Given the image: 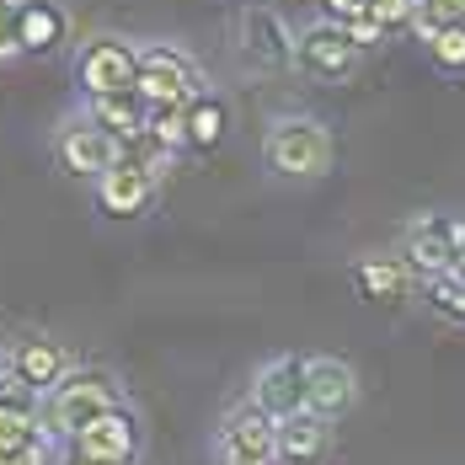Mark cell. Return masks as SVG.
<instances>
[{"label": "cell", "mask_w": 465, "mask_h": 465, "mask_svg": "<svg viewBox=\"0 0 465 465\" xmlns=\"http://www.w3.org/2000/svg\"><path fill=\"white\" fill-rule=\"evenodd\" d=\"M0 385H5V348H0Z\"/></svg>", "instance_id": "f1b7e54d"}, {"label": "cell", "mask_w": 465, "mask_h": 465, "mask_svg": "<svg viewBox=\"0 0 465 465\" xmlns=\"http://www.w3.org/2000/svg\"><path fill=\"white\" fill-rule=\"evenodd\" d=\"M401 262L418 279L455 273V214H418L401 231Z\"/></svg>", "instance_id": "4fadbf2b"}, {"label": "cell", "mask_w": 465, "mask_h": 465, "mask_svg": "<svg viewBox=\"0 0 465 465\" xmlns=\"http://www.w3.org/2000/svg\"><path fill=\"white\" fill-rule=\"evenodd\" d=\"M172 161H177V155H166L161 144H150L144 134L134 144H124V161L107 166L92 183L96 209L113 214V220H140L144 209L161 198V177L172 172Z\"/></svg>", "instance_id": "3957f363"}, {"label": "cell", "mask_w": 465, "mask_h": 465, "mask_svg": "<svg viewBox=\"0 0 465 465\" xmlns=\"http://www.w3.org/2000/svg\"><path fill=\"white\" fill-rule=\"evenodd\" d=\"M64 465H134V460H102V455H75V450H64Z\"/></svg>", "instance_id": "83f0119b"}, {"label": "cell", "mask_w": 465, "mask_h": 465, "mask_svg": "<svg viewBox=\"0 0 465 465\" xmlns=\"http://www.w3.org/2000/svg\"><path fill=\"white\" fill-rule=\"evenodd\" d=\"M16 33H22V54H59L70 44V11L64 0H16Z\"/></svg>", "instance_id": "9a60e30c"}, {"label": "cell", "mask_w": 465, "mask_h": 465, "mask_svg": "<svg viewBox=\"0 0 465 465\" xmlns=\"http://www.w3.org/2000/svg\"><path fill=\"white\" fill-rule=\"evenodd\" d=\"M214 465H279V418L257 401H235L214 428Z\"/></svg>", "instance_id": "52a82bcc"}, {"label": "cell", "mask_w": 465, "mask_h": 465, "mask_svg": "<svg viewBox=\"0 0 465 465\" xmlns=\"http://www.w3.org/2000/svg\"><path fill=\"white\" fill-rule=\"evenodd\" d=\"M33 433H44V422H38V396L16 391V385L5 380V385H0V450H5V444H22V439H33Z\"/></svg>", "instance_id": "44dd1931"}, {"label": "cell", "mask_w": 465, "mask_h": 465, "mask_svg": "<svg viewBox=\"0 0 465 465\" xmlns=\"http://www.w3.org/2000/svg\"><path fill=\"white\" fill-rule=\"evenodd\" d=\"M353 283H359V294H364V300L396 305V300H407V294H412V268H407L401 257H364V262L353 268Z\"/></svg>", "instance_id": "ac0fdd59"}, {"label": "cell", "mask_w": 465, "mask_h": 465, "mask_svg": "<svg viewBox=\"0 0 465 465\" xmlns=\"http://www.w3.org/2000/svg\"><path fill=\"white\" fill-rule=\"evenodd\" d=\"M322 5L326 22H337V27H359L364 16H374V0H316Z\"/></svg>", "instance_id": "484cf974"}, {"label": "cell", "mask_w": 465, "mask_h": 465, "mask_svg": "<svg viewBox=\"0 0 465 465\" xmlns=\"http://www.w3.org/2000/svg\"><path fill=\"white\" fill-rule=\"evenodd\" d=\"M422 0H374V16L396 33V27H412V16H418Z\"/></svg>", "instance_id": "4316f807"}, {"label": "cell", "mask_w": 465, "mask_h": 465, "mask_svg": "<svg viewBox=\"0 0 465 465\" xmlns=\"http://www.w3.org/2000/svg\"><path fill=\"white\" fill-rule=\"evenodd\" d=\"M81 113L92 118L96 129H107L118 144H134L144 134V113L150 102L140 92H113V96H81Z\"/></svg>", "instance_id": "2e32d148"}, {"label": "cell", "mask_w": 465, "mask_h": 465, "mask_svg": "<svg viewBox=\"0 0 465 465\" xmlns=\"http://www.w3.org/2000/svg\"><path fill=\"white\" fill-rule=\"evenodd\" d=\"M418 283L439 316H450V322L465 326V273H439V279H418Z\"/></svg>", "instance_id": "603a6c76"}, {"label": "cell", "mask_w": 465, "mask_h": 465, "mask_svg": "<svg viewBox=\"0 0 465 465\" xmlns=\"http://www.w3.org/2000/svg\"><path fill=\"white\" fill-rule=\"evenodd\" d=\"M70 70H75L81 96L134 92V81H140V44L118 38V33H96V38H86V44L75 48Z\"/></svg>", "instance_id": "5b68a950"}, {"label": "cell", "mask_w": 465, "mask_h": 465, "mask_svg": "<svg viewBox=\"0 0 465 465\" xmlns=\"http://www.w3.org/2000/svg\"><path fill=\"white\" fill-rule=\"evenodd\" d=\"M246 401H257L268 418H294V412H305V359L300 353H273V359H262L257 370H252V391H246Z\"/></svg>", "instance_id": "7c38bea8"}, {"label": "cell", "mask_w": 465, "mask_h": 465, "mask_svg": "<svg viewBox=\"0 0 465 465\" xmlns=\"http://www.w3.org/2000/svg\"><path fill=\"white\" fill-rule=\"evenodd\" d=\"M54 161H59V172H70L81 183H96L107 166L124 161V144L113 140L107 129H96L81 107H70L59 118V129H54Z\"/></svg>", "instance_id": "9c48e42d"}, {"label": "cell", "mask_w": 465, "mask_h": 465, "mask_svg": "<svg viewBox=\"0 0 465 465\" xmlns=\"http://www.w3.org/2000/svg\"><path fill=\"white\" fill-rule=\"evenodd\" d=\"M144 140L161 144L166 155L187 150V107L183 102H150V113H144Z\"/></svg>", "instance_id": "7402d4cb"}, {"label": "cell", "mask_w": 465, "mask_h": 465, "mask_svg": "<svg viewBox=\"0 0 465 465\" xmlns=\"http://www.w3.org/2000/svg\"><path fill=\"white\" fill-rule=\"evenodd\" d=\"M231 54L246 75H289L294 70V27L273 5H241L231 16Z\"/></svg>", "instance_id": "277c9868"}, {"label": "cell", "mask_w": 465, "mask_h": 465, "mask_svg": "<svg viewBox=\"0 0 465 465\" xmlns=\"http://www.w3.org/2000/svg\"><path fill=\"white\" fill-rule=\"evenodd\" d=\"M331 450V422L316 412H294L279 422V465H316Z\"/></svg>", "instance_id": "e0dca14e"}, {"label": "cell", "mask_w": 465, "mask_h": 465, "mask_svg": "<svg viewBox=\"0 0 465 465\" xmlns=\"http://www.w3.org/2000/svg\"><path fill=\"white\" fill-rule=\"evenodd\" d=\"M412 33L428 44V59L433 70L444 75H465V22H433V16H412Z\"/></svg>", "instance_id": "d6986e66"}, {"label": "cell", "mask_w": 465, "mask_h": 465, "mask_svg": "<svg viewBox=\"0 0 465 465\" xmlns=\"http://www.w3.org/2000/svg\"><path fill=\"white\" fill-rule=\"evenodd\" d=\"M22 54V33H16V0H0V64H16Z\"/></svg>", "instance_id": "d4e9b609"}, {"label": "cell", "mask_w": 465, "mask_h": 465, "mask_svg": "<svg viewBox=\"0 0 465 465\" xmlns=\"http://www.w3.org/2000/svg\"><path fill=\"white\" fill-rule=\"evenodd\" d=\"M359 64H364V48L348 38V27H337V22H326V16L294 27V70H300V75H311V81H322V86H337V81H348Z\"/></svg>", "instance_id": "ba28073f"}, {"label": "cell", "mask_w": 465, "mask_h": 465, "mask_svg": "<svg viewBox=\"0 0 465 465\" xmlns=\"http://www.w3.org/2000/svg\"><path fill=\"white\" fill-rule=\"evenodd\" d=\"M231 134V102L220 92H203L187 102V150H220Z\"/></svg>", "instance_id": "ffe728a7"}, {"label": "cell", "mask_w": 465, "mask_h": 465, "mask_svg": "<svg viewBox=\"0 0 465 465\" xmlns=\"http://www.w3.org/2000/svg\"><path fill=\"white\" fill-rule=\"evenodd\" d=\"M113 407H124V385H118V374L96 370V364H75V370L64 374L44 401H38V422H44L48 439L70 444L86 422H96L102 412H113Z\"/></svg>", "instance_id": "7a4b0ae2"}, {"label": "cell", "mask_w": 465, "mask_h": 465, "mask_svg": "<svg viewBox=\"0 0 465 465\" xmlns=\"http://www.w3.org/2000/svg\"><path fill=\"white\" fill-rule=\"evenodd\" d=\"M70 370H75V359H70V348L54 342V337H22V342L5 348V380H11L16 391L38 396V401H44Z\"/></svg>", "instance_id": "8fae6325"}, {"label": "cell", "mask_w": 465, "mask_h": 465, "mask_svg": "<svg viewBox=\"0 0 465 465\" xmlns=\"http://www.w3.org/2000/svg\"><path fill=\"white\" fill-rule=\"evenodd\" d=\"M262 161L283 183H322L337 161V140L316 113H279L262 129Z\"/></svg>", "instance_id": "6da1fadb"}, {"label": "cell", "mask_w": 465, "mask_h": 465, "mask_svg": "<svg viewBox=\"0 0 465 465\" xmlns=\"http://www.w3.org/2000/svg\"><path fill=\"white\" fill-rule=\"evenodd\" d=\"M134 92L144 102H183L187 107L193 96L209 92V81H203V64L183 44L150 38V44H140V81H134Z\"/></svg>", "instance_id": "8992f818"}, {"label": "cell", "mask_w": 465, "mask_h": 465, "mask_svg": "<svg viewBox=\"0 0 465 465\" xmlns=\"http://www.w3.org/2000/svg\"><path fill=\"white\" fill-rule=\"evenodd\" d=\"M59 439H48V433H33V439H22V444H5L0 450V465H59Z\"/></svg>", "instance_id": "cb8c5ba5"}, {"label": "cell", "mask_w": 465, "mask_h": 465, "mask_svg": "<svg viewBox=\"0 0 465 465\" xmlns=\"http://www.w3.org/2000/svg\"><path fill=\"white\" fill-rule=\"evenodd\" d=\"M64 450L75 455H102V460H134L140 465V450H144V428H140V412L124 401L113 412H102L96 422H86Z\"/></svg>", "instance_id": "5bb4252c"}, {"label": "cell", "mask_w": 465, "mask_h": 465, "mask_svg": "<svg viewBox=\"0 0 465 465\" xmlns=\"http://www.w3.org/2000/svg\"><path fill=\"white\" fill-rule=\"evenodd\" d=\"M359 396H364V385H359V370L348 359H337V353H311L305 359V412L337 422L359 407Z\"/></svg>", "instance_id": "30bf717a"}]
</instances>
